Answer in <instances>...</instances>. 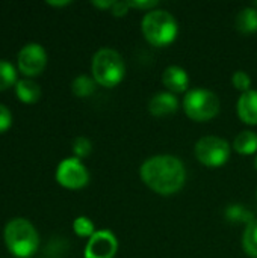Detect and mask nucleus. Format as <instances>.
Instances as JSON below:
<instances>
[{
    "instance_id": "nucleus-1",
    "label": "nucleus",
    "mask_w": 257,
    "mask_h": 258,
    "mask_svg": "<svg viewBox=\"0 0 257 258\" xmlns=\"http://www.w3.org/2000/svg\"><path fill=\"white\" fill-rule=\"evenodd\" d=\"M141 180L161 195L179 192L186 181V169L182 160L171 154H158L147 159L139 169Z\"/></svg>"
},
{
    "instance_id": "nucleus-2",
    "label": "nucleus",
    "mask_w": 257,
    "mask_h": 258,
    "mask_svg": "<svg viewBox=\"0 0 257 258\" xmlns=\"http://www.w3.org/2000/svg\"><path fill=\"white\" fill-rule=\"evenodd\" d=\"M6 248L20 258L32 257L39 246V236L32 222L24 218L11 219L3 230Z\"/></svg>"
},
{
    "instance_id": "nucleus-3",
    "label": "nucleus",
    "mask_w": 257,
    "mask_h": 258,
    "mask_svg": "<svg viewBox=\"0 0 257 258\" xmlns=\"http://www.w3.org/2000/svg\"><path fill=\"white\" fill-rule=\"evenodd\" d=\"M144 38L155 47H167L177 38L179 24L176 18L165 9L148 11L142 18Z\"/></svg>"
},
{
    "instance_id": "nucleus-4",
    "label": "nucleus",
    "mask_w": 257,
    "mask_h": 258,
    "mask_svg": "<svg viewBox=\"0 0 257 258\" xmlns=\"http://www.w3.org/2000/svg\"><path fill=\"white\" fill-rule=\"evenodd\" d=\"M91 70L94 80L105 88L120 85L126 74V65L121 54L109 47H103L94 53Z\"/></svg>"
},
{
    "instance_id": "nucleus-5",
    "label": "nucleus",
    "mask_w": 257,
    "mask_h": 258,
    "mask_svg": "<svg viewBox=\"0 0 257 258\" xmlns=\"http://www.w3.org/2000/svg\"><path fill=\"white\" fill-rule=\"evenodd\" d=\"M221 103L218 95L206 88H195L186 92L183 98L185 113L194 121H209L220 112Z\"/></svg>"
},
{
    "instance_id": "nucleus-6",
    "label": "nucleus",
    "mask_w": 257,
    "mask_h": 258,
    "mask_svg": "<svg viewBox=\"0 0 257 258\" xmlns=\"http://www.w3.org/2000/svg\"><path fill=\"white\" fill-rule=\"evenodd\" d=\"M195 157L204 166H223L230 157V144L220 136H204L197 141L194 147Z\"/></svg>"
},
{
    "instance_id": "nucleus-7",
    "label": "nucleus",
    "mask_w": 257,
    "mask_h": 258,
    "mask_svg": "<svg viewBox=\"0 0 257 258\" xmlns=\"http://www.w3.org/2000/svg\"><path fill=\"white\" fill-rule=\"evenodd\" d=\"M56 180L67 189H80L88 184L89 172L80 159L67 157L56 168Z\"/></svg>"
},
{
    "instance_id": "nucleus-8",
    "label": "nucleus",
    "mask_w": 257,
    "mask_h": 258,
    "mask_svg": "<svg viewBox=\"0 0 257 258\" xmlns=\"http://www.w3.org/2000/svg\"><path fill=\"white\" fill-rule=\"evenodd\" d=\"M47 65V53L41 44L29 42L18 51V68L24 76H38Z\"/></svg>"
},
{
    "instance_id": "nucleus-9",
    "label": "nucleus",
    "mask_w": 257,
    "mask_h": 258,
    "mask_svg": "<svg viewBox=\"0 0 257 258\" xmlns=\"http://www.w3.org/2000/svg\"><path fill=\"white\" fill-rule=\"evenodd\" d=\"M118 251V242L112 231L98 230L92 237H89L85 246V258H114Z\"/></svg>"
},
{
    "instance_id": "nucleus-10",
    "label": "nucleus",
    "mask_w": 257,
    "mask_h": 258,
    "mask_svg": "<svg viewBox=\"0 0 257 258\" xmlns=\"http://www.w3.org/2000/svg\"><path fill=\"white\" fill-rule=\"evenodd\" d=\"M179 109V98L170 91L155 94L148 101V112L155 116H168Z\"/></svg>"
},
{
    "instance_id": "nucleus-11",
    "label": "nucleus",
    "mask_w": 257,
    "mask_h": 258,
    "mask_svg": "<svg viewBox=\"0 0 257 258\" xmlns=\"http://www.w3.org/2000/svg\"><path fill=\"white\" fill-rule=\"evenodd\" d=\"M162 83L170 92L179 94V92H183L188 89L189 74L185 68H182L179 65H170L162 73Z\"/></svg>"
},
{
    "instance_id": "nucleus-12",
    "label": "nucleus",
    "mask_w": 257,
    "mask_h": 258,
    "mask_svg": "<svg viewBox=\"0 0 257 258\" xmlns=\"http://www.w3.org/2000/svg\"><path fill=\"white\" fill-rule=\"evenodd\" d=\"M238 115L250 125L257 124V91L250 89L244 92L238 100Z\"/></svg>"
},
{
    "instance_id": "nucleus-13",
    "label": "nucleus",
    "mask_w": 257,
    "mask_h": 258,
    "mask_svg": "<svg viewBox=\"0 0 257 258\" xmlns=\"http://www.w3.org/2000/svg\"><path fill=\"white\" fill-rule=\"evenodd\" d=\"M15 94L23 103H35L41 97V88L32 79H21L15 83Z\"/></svg>"
},
{
    "instance_id": "nucleus-14",
    "label": "nucleus",
    "mask_w": 257,
    "mask_h": 258,
    "mask_svg": "<svg viewBox=\"0 0 257 258\" xmlns=\"http://www.w3.org/2000/svg\"><path fill=\"white\" fill-rule=\"evenodd\" d=\"M236 29L241 33H254L257 32V8L248 6L238 12L235 20Z\"/></svg>"
},
{
    "instance_id": "nucleus-15",
    "label": "nucleus",
    "mask_w": 257,
    "mask_h": 258,
    "mask_svg": "<svg viewBox=\"0 0 257 258\" xmlns=\"http://www.w3.org/2000/svg\"><path fill=\"white\" fill-rule=\"evenodd\" d=\"M233 148L239 154L251 156L257 151V133L251 130H244L238 133V136L233 141Z\"/></svg>"
},
{
    "instance_id": "nucleus-16",
    "label": "nucleus",
    "mask_w": 257,
    "mask_h": 258,
    "mask_svg": "<svg viewBox=\"0 0 257 258\" xmlns=\"http://www.w3.org/2000/svg\"><path fill=\"white\" fill-rule=\"evenodd\" d=\"M242 248L250 257L257 258V219L245 227L242 234Z\"/></svg>"
},
{
    "instance_id": "nucleus-17",
    "label": "nucleus",
    "mask_w": 257,
    "mask_h": 258,
    "mask_svg": "<svg viewBox=\"0 0 257 258\" xmlns=\"http://www.w3.org/2000/svg\"><path fill=\"white\" fill-rule=\"evenodd\" d=\"M95 85H97V82L94 80V77L80 74V76H77V77L73 80L71 89H73L74 95L83 98V97H89V95L95 91Z\"/></svg>"
},
{
    "instance_id": "nucleus-18",
    "label": "nucleus",
    "mask_w": 257,
    "mask_h": 258,
    "mask_svg": "<svg viewBox=\"0 0 257 258\" xmlns=\"http://www.w3.org/2000/svg\"><path fill=\"white\" fill-rule=\"evenodd\" d=\"M226 218L230 222H245L247 225L254 221L253 213L242 204H230L226 209Z\"/></svg>"
},
{
    "instance_id": "nucleus-19",
    "label": "nucleus",
    "mask_w": 257,
    "mask_h": 258,
    "mask_svg": "<svg viewBox=\"0 0 257 258\" xmlns=\"http://www.w3.org/2000/svg\"><path fill=\"white\" fill-rule=\"evenodd\" d=\"M17 82V71L14 65L5 59H0V91L15 85Z\"/></svg>"
},
{
    "instance_id": "nucleus-20",
    "label": "nucleus",
    "mask_w": 257,
    "mask_h": 258,
    "mask_svg": "<svg viewBox=\"0 0 257 258\" xmlns=\"http://www.w3.org/2000/svg\"><path fill=\"white\" fill-rule=\"evenodd\" d=\"M73 230L79 237H92L95 234L94 222L86 216H79L73 222Z\"/></svg>"
},
{
    "instance_id": "nucleus-21",
    "label": "nucleus",
    "mask_w": 257,
    "mask_h": 258,
    "mask_svg": "<svg viewBox=\"0 0 257 258\" xmlns=\"http://www.w3.org/2000/svg\"><path fill=\"white\" fill-rule=\"evenodd\" d=\"M92 150V144L88 138L85 136H77L74 141H73V153L77 159H83L86 156H89Z\"/></svg>"
},
{
    "instance_id": "nucleus-22",
    "label": "nucleus",
    "mask_w": 257,
    "mask_h": 258,
    "mask_svg": "<svg viewBox=\"0 0 257 258\" xmlns=\"http://www.w3.org/2000/svg\"><path fill=\"white\" fill-rule=\"evenodd\" d=\"M232 83L236 89H239L242 94L250 91L251 89V77L248 76L247 71H242V70H238L233 73L232 76Z\"/></svg>"
},
{
    "instance_id": "nucleus-23",
    "label": "nucleus",
    "mask_w": 257,
    "mask_h": 258,
    "mask_svg": "<svg viewBox=\"0 0 257 258\" xmlns=\"http://www.w3.org/2000/svg\"><path fill=\"white\" fill-rule=\"evenodd\" d=\"M12 124V113L11 110L0 103V133L6 132Z\"/></svg>"
},
{
    "instance_id": "nucleus-24",
    "label": "nucleus",
    "mask_w": 257,
    "mask_h": 258,
    "mask_svg": "<svg viewBox=\"0 0 257 258\" xmlns=\"http://www.w3.org/2000/svg\"><path fill=\"white\" fill-rule=\"evenodd\" d=\"M159 5V2H156V0H142V2H138V0H130L129 2V6L130 8H136V9H147V12L148 11H153V9H156V6Z\"/></svg>"
},
{
    "instance_id": "nucleus-25",
    "label": "nucleus",
    "mask_w": 257,
    "mask_h": 258,
    "mask_svg": "<svg viewBox=\"0 0 257 258\" xmlns=\"http://www.w3.org/2000/svg\"><path fill=\"white\" fill-rule=\"evenodd\" d=\"M129 2H114V5H112V14L115 15V17H123V15H126L127 14V11H129Z\"/></svg>"
},
{
    "instance_id": "nucleus-26",
    "label": "nucleus",
    "mask_w": 257,
    "mask_h": 258,
    "mask_svg": "<svg viewBox=\"0 0 257 258\" xmlns=\"http://www.w3.org/2000/svg\"><path fill=\"white\" fill-rule=\"evenodd\" d=\"M92 5L94 6H97V8H112V5H114V2L112 0H108V2H92Z\"/></svg>"
},
{
    "instance_id": "nucleus-27",
    "label": "nucleus",
    "mask_w": 257,
    "mask_h": 258,
    "mask_svg": "<svg viewBox=\"0 0 257 258\" xmlns=\"http://www.w3.org/2000/svg\"><path fill=\"white\" fill-rule=\"evenodd\" d=\"M70 2L68 0H64V2H53V0H48V5H53V6H64V5H68Z\"/></svg>"
},
{
    "instance_id": "nucleus-28",
    "label": "nucleus",
    "mask_w": 257,
    "mask_h": 258,
    "mask_svg": "<svg viewBox=\"0 0 257 258\" xmlns=\"http://www.w3.org/2000/svg\"><path fill=\"white\" fill-rule=\"evenodd\" d=\"M254 168H256V171H257V156H256V159H254Z\"/></svg>"
},
{
    "instance_id": "nucleus-29",
    "label": "nucleus",
    "mask_w": 257,
    "mask_h": 258,
    "mask_svg": "<svg viewBox=\"0 0 257 258\" xmlns=\"http://www.w3.org/2000/svg\"><path fill=\"white\" fill-rule=\"evenodd\" d=\"M256 195H257V194H256Z\"/></svg>"
}]
</instances>
